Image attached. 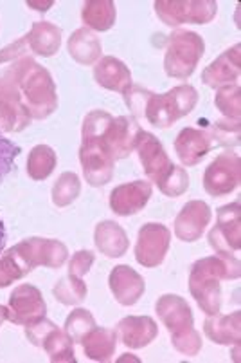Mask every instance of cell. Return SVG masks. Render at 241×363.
Returning a JSON list of instances; mask_svg holds the SVG:
<instances>
[{"label":"cell","mask_w":241,"mask_h":363,"mask_svg":"<svg viewBox=\"0 0 241 363\" xmlns=\"http://www.w3.org/2000/svg\"><path fill=\"white\" fill-rule=\"evenodd\" d=\"M31 120H45L58 108V92L51 72L31 56H24L8 69Z\"/></svg>","instance_id":"3957f363"},{"label":"cell","mask_w":241,"mask_h":363,"mask_svg":"<svg viewBox=\"0 0 241 363\" xmlns=\"http://www.w3.org/2000/svg\"><path fill=\"white\" fill-rule=\"evenodd\" d=\"M9 320V309L6 306H0V328H2V323L8 322Z\"/></svg>","instance_id":"ee69618b"},{"label":"cell","mask_w":241,"mask_h":363,"mask_svg":"<svg viewBox=\"0 0 241 363\" xmlns=\"http://www.w3.org/2000/svg\"><path fill=\"white\" fill-rule=\"evenodd\" d=\"M95 255L88 250H79L72 255L71 262H69V273L74 277H79V279H83L88 272H90L92 264H94Z\"/></svg>","instance_id":"ab89813d"},{"label":"cell","mask_w":241,"mask_h":363,"mask_svg":"<svg viewBox=\"0 0 241 363\" xmlns=\"http://www.w3.org/2000/svg\"><path fill=\"white\" fill-rule=\"evenodd\" d=\"M155 311L171 336V343L180 354L198 356L202 351V335L194 329V316L186 298L163 295L155 303Z\"/></svg>","instance_id":"277c9868"},{"label":"cell","mask_w":241,"mask_h":363,"mask_svg":"<svg viewBox=\"0 0 241 363\" xmlns=\"http://www.w3.org/2000/svg\"><path fill=\"white\" fill-rule=\"evenodd\" d=\"M117 9L112 0H88L81 9V21L90 31H108L115 24Z\"/></svg>","instance_id":"83f0119b"},{"label":"cell","mask_w":241,"mask_h":363,"mask_svg":"<svg viewBox=\"0 0 241 363\" xmlns=\"http://www.w3.org/2000/svg\"><path fill=\"white\" fill-rule=\"evenodd\" d=\"M198 104V92L193 85H178L166 94L150 92L144 104L143 120L157 128H170L175 121L187 116Z\"/></svg>","instance_id":"5b68a950"},{"label":"cell","mask_w":241,"mask_h":363,"mask_svg":"<svg viewBox=\"0 0 241 363\" xmlns=\"http://www.w3.org/2000/svg\"><path fill=\"white\" fill-rule=\"evenodd\" d=\"M22 152V148L18 145L13 143L11 140L4 138L0 134V183L6 179L9 172H11L15 160L18 157V154Z\"/></svg>","instance_id":"74e56055"},{"label":"cell","mask_w":241,"mask_h":363,"mask_svg":"<svg viewBox=\"0 0 241 363\" xmlns=\"http://www.w3.org/2000/svg\"><path fill=\"white\" fill-rule=\"evenodd\" d=\"M213 148V138L209 132L187 127L178 132L175 140V152L184 167H196Z\"/></svg>","instance_id":"ffe728a7"},{"label":"cell","mask_w":241,"mask_h":363,"mask_svg":"<svg viewBox=\"0 0 241 363\" xmlns=\"http://www.w3.org/2000/svg\"><path fill=\"white\" fill-rule=\"evenodd\" d=\"M209 246L218 255H236L241 247V204L240 201L218 210L216 226L209 232Z\"/></svg>","instance_id":"9c48e42d"},{"label":"cell","mask_w":241,"mask_h":363,"mask_svg":"<svg viewBox=\"0 0 241 363\" xmlns=\"http://www.w3.org/2000/svg\"><path fill=\"white\" fill-rule=\"evenodd\" d=\"M241 264L236 255H211L196 260L189 272V291L207 316L222 309V280H236Z\"/></svg>","instance_id":"7a4b0ae2"},{"label":"cell","mask_w":241,"mask_h":363,"mask_svg":"<svg viewBox=\"0 0 241 363\" xmlns=\"http://www.w3.org/2000/svg\"><path fill=\"white\" fill-rule=\"evenodd\" d=\"M67 51L72 60L81 65H94L101 60V40L87 28L76 29L67 42Z\"/></svg>","instance_id":"d4e9b609"},{"label":"cell","mask_w":241,"mask_h":363,"mask_svg":"<svg viewBox=\"0 0 241 363\" xmlns=\"http://www.w3.org/2000/svg\"><path fill=\"white\" fill-rule=\"evenodd\" d=\"M56 328H58V325H56L54 322H51L47 316H44V318H40L36 320V322L25 325V336H28L29 342H31L35 347H42V345H44V340L47 338L49 333Z\"/></svg>","instance_id":"f35d334b"},{"label":"cell","mask_w":241,"mask_h":363,"mask_svg":"<svg viewBox=\"0 0 241 363\" xmlns=\"http://www.w3.org/2000/svg\"><path fill=\"white\" fill-rule=\"evenodd\" d=\"M58 156L49 145H36L28 157V174L33 181H45L54 172Z\"/></svg>","instance_id":"f1b7e54d"},{"label":"cell","mask_w":241,"mask_h":363,"mask_svg":"<svg viewBox=\"0 0 241 363\" xmlns=\"http://www.w3.org/2000/svg\"><path fill=\"white\" fill-rule=\"evenodd\" d=\"M206 52V42L198 33L177 29L171 33L164 56V71L175 80H187L196 71Z\"/></svg>","instance_id":"8992f818"},{"label":"cell","mask_w":241,"mask_h":363,"mask_svg":"<svg viewBox=\"0 0 241 363\" xmlns=\"http://www.w3.org/2000/svg\"><path fill=\"white\" fill-rule=\"evenodd\" d=\"M52 293H54L56 300L59 303H64V306H78V303H81L87 298V284L79 277L69 273V275L61 277L56 282Z\"/></svg>","instance_id":"4dcf8cb0"},{"label":"cell","mask_w":241,"mask_h":363,"mask_svg":"<svg viewBox=\"0 0 241 363\" xmlns=\"http://www.w3.org/2000/svg\"><path fill=\"white\" fill-rule=\"evenodd\" d=\"M83 352L88 359L99 363H108L112 356L115 354V345H117V333L108 328H98L87 333L81 340Z\"/></svg>","instance_id":"484cf974"},{"label":"cell","mask_w":241,"mask_h":363,"mask_svg":"<svg viewBox=\"0 0 241 363\" xmlns=\"http://www.w3.org/2000/svg\"><path fill=\"white\" fill-rule=\"evenodd\" d=\"M94 80L103 89L121 94H124L134 85L130 69L114 56H101V60L94 67Z\"/></svg>","instance_id":"7402d4cb"},{"label":"cell","mask_w":241,"mask_h":363,"mask_svg":"<svg viewBox=\"0 0 241 363\" xmlns=\"http://www.w3.org/2000/svg\"><path fill=\"white\" fill-rule=\"evenodd\" d=\"M151 197V184L137 179L115 186L110 192V208L115 216L130 217L144 210Z\"/></svg>","instance_id":"2e32d148"},{"label":"cell","mask_w":241,"mask_h":363,"mask_svg":"<svg viewBox=\"0 0 241 363\" xmlns=\"http://www.w3.org/2000/svg\"><path fill=\"white\" fill-rule=\"evenodd\" d=\"M114 120L107 111L88 112L81 127V147L79 161L83 168V176L90 186H105L114 177L115 160L105 141V132Z\"/></svg>","instance_id":"6da1fadb"},{"label":"cell","mask_w":241,"mask_h":363,"mask_svg":"<svg viewBox=\"0 0 241 363\" xmlns=\"http://www.w3.org/2000/svg\"><path fill=\"white\" fill-rule=\"evenodd\" d=\"M28 52H29L28 38L22 36V38H18L16 42H13V44L6 45L4 49H0V65L8 64V62L20 60V58L28 56Z\"/></svg>","instance_id":"60d3db41"},{"label":"cell","mask_w":241,"mask_h":363,"mask_svg":"<svg viewBox=\"0 0 241 363\" xmlns=\"http://www.w3.org/2000/svg\"><path fill=\"white\" fill-rule=\"evenodd\" d=\"M13 250L31 272L38 266L61 267L69 257L67 246L61 240L42 239V237H29L15 244Z\"/></svg>","instance_id":"30bf717a"},{"label":"cell","mask_w":241,"mask_h":363,"mask_svg":"<svg viewBox=\"0 0 241 363\" xmlns=\"http://www.w3.org/2000/svg\"><path fill=\"white\" fill-rule=\"evenodd\" d=\"M121 342L130 349L150 345L158 335V325L151 316H127L117 325Z\"/></svg>","instance_id":"44dd1931"},{"label":"cell","mask_w":241,"mask_h":363,"mask_svg":"<svg viewBox=\"0 0 241 363\" xmlns=\"http://www.w3.org/2000/svg\"><path fill=\"white\" fill-rule=\"evenodd\" d=\"M241 181V160L236 152L227 150L206 168L204 174V188L213 197H225L240 186Z\"/></svg>","instance_id":"ba28073f"},{"label":"cell","mask_w":241,"mask_h":363,"mask_svg":"<svg viewBox=\"0 0 241 363\" xmlns=\"http://www.w3.org/2000/svg\"><path fill=\"white\" fill-rule=\"evenodd\" d=\"M135 150L139 152V160H141V164H143L144 174L155 184L160 183L170 174L171 168L175 167L173 161L167 156L166 148L163 147L158 138L153 136L151 132H141Z\"/></svg>","instance_id":"5bb4252c"},{"label":"cell","mask_w":241,"mask_h":363,"mask_svg":"<svg viewBox=\"0 0 241 363\" xmlns=\"http://www.w3.org/2000/svg\"><path fill=\"white\" fill-rule=\"evenodd\" d=\"M29 273L31 269L25 266L24 260L16 255L13 247H9L4 257L0 259V288H8L15 280L24 279Z\"/></svg>","instance_id":"836d02e7"},{"label":"cell","mask_w":241,"mask_h":363,"mask_svg":"<svg viewBox=\"0 0 241 363\" xmlns=\"http://www.w3.org/2000/svg\"><path fill=\"white\" fill-rule=\"evenodd\" d=\"M141 132L143 128L134 118L119 116L110 121L107 132H105V141H107L114 160H124L130 156L137 147Z\"/></svg>","instance_id":"ac0fdd59"},{"label":"cell","mask_w":241,"mask_h":363,"mask_svg":"<svg viewBox=\"0 0 241 363\" xmlns=\"http://www.w3.org/2000/svg\"><path fill=\"white\" fill-rule=\"evenodd\" d=\"M213 134L214 140H218L220 145L237 147V145H240V121H216V123L213 125Z\"/></svg>","instance_id":"8d00e7d4"},{"label":"cell","mask_w":241,"mask_h":363,"mask_svg":"<svg viewBox=\"0 0 241 363\" xmlns=\"http://www.w3.org/2000/svg\"><path fill=\"white\" fill-rule=\"evenodd\" d=\"M213 219V210L204 201H189L184 204L175 219V235L184 242H196L202 239L206 228Z\"/></svg>","instance_id":"9a60e30c"},{"label":"cell","mask_w":241,"mask_h":363,"mask_svg":"<svg viewBox=\"0 0 241 363\" xmlns=\"http://www.w3.org/2000/svg\"><path fill=\"white\" fill-rule=\"evenodd\" d=\"M9 322L16 325H28L47 315V303H45L42 291L31 284H22L15 288L9 295Z\"/></svg>","instance_id":"4fadbf2b"},{"label":"cell","mask_w":241,"mask_h":363,"mask_svg":"<svg viewBox=\"0 0 241 363\" xmlns=\"http://www.w3.org/2000/svg\"><path fill=\"white\" fill-rule=\"evenodd\" d=\"M29 8H36V11L45 13L52 6V2H28Z\"/></svg>","instance_id":"b9f144b4"},{"label":"cell","mask_w":241,"mask_h":363,"mask_svg":"<svg viewBox=\"0 0 241 363\" xmlns=\"http://www.w3.org/2000/svg\"><path fill=\"white\" fill-rule=\"evenodd\" d=\"M108 286H110V291L115 300L124 308L135 306L146 291V282L143 277L127 264L115 266L112 269L110 277H108Z\"/></svg>","instance_id":"d6986e66"},{"label":"cell","mask_w":241,"mask_h":363,"mask_svg":"<svg viewBox=\"0 0 241 363\" xmlns=\"http://www.w3.org/2000/svg\"><path fill=\"white\" fill-rule=\"evenodd\" d=\"M153 8L163 24L170 28L182 24H209L218 13L214 0H157Z\"/></svg>","instance_id":"52a82bcc"},{"label":"cell","mask_w":241,"mask_h":363,"mask_svg":"<svg viewBox=\"0 0 241 363\" xmlns=\"http://www.w3.org/2000/svg\"><path fill=\"white\" fill-rule=\"evenodd\" d=\"M25 38H28L29 52L51 58L61 45V29L52 22H35Z\"/></svg>","instance_id":"4316f807"},{"label":"cell","mask_w":241,"mask_h":363,"mask_svg":"<svg viewBox=\"0 0 241 363\" xmlns=\"http://www.w3.org/2000/svg\"><path fill=\"white\" fill-rule=\"evenodd\" d=\"M170 228L160 223H148L139 230L135 260L143 267H157L164 262L170 250Z\"/></svg>","instance_id":"8fae6325"},{"label":"cell","mask_w":241,"mask_h":363,"mask_svg":"<svg viewBox=\"0 0 241 363\" xmlns=\"http://www.w3.org/2000/svg\"><path fill=\"white\" fill-rule=\"evenodd\" d=\"M204 333L218 345H237L241 342V313L209 316L204 323Z\"/></svg>","instance_id":"cb8c5ba5"},{"label":"cell","mask_w":241,"mask_h":363,"mask_svg":"<svg viewBox=\"0 0 241 363\" xmlns=\"http://www.w3.org/2000/svg\"><path fill=\"white\" fill-rule=\"evenodd\" d=\"M64 328V331L71 336L72 342L79 343L90 329L95 328V318L87 309H74L65 320Z\"/></svg>","instance_id":"e575fe53"},{"label":"cell","mask_w":241,"mask_h":363,"mask_svg":"<svg viewBox=\"0 0 241 363\" xmlns=\"http://www.w3.org/2000/svg\"><path fill=\"white\" fill-rule=\"evenodd\" d=\"M214 105L227 120L240 121L241 116V89L240 85H225V87L216 89V98Z\"/></svg>","instance_id":"d6a6232c"},{"label":"cell","mask_w":241,"mask_h":363,"mask_svg":"<svg viewBox=\"0 0 241 363\" xmlns=\"http://www.w3.org/2000/svg\"><path fill=\"white\" fill-rule=\"evenodd\" d=\"M81 192V181L74 172H64L52 186V203L58 208H65L74 203Z\"/></svg>","instance_id":"1f68e13d"},{"label":"cell","mask_w":241,"mask_h":363,"mask_svg":"<svg viewBox=\"0 0 241 363\" xmlns=\"http://www.w3.org/2000/svg\"><path fill=\"white\" fill-rule=\"evenodd\" d=\"M241 74V45L236 44L211 62L202 72V82L211 89L237 84Z\"/></svg>","instance_id":"e0dca14e"},{"label":"cell","mask_w":241,"mask_h":363,"mask_svg":"<svg viewBox=\"0 0 241 363\" xmlns=\"http://www.w3.org/2000/svg\"><path fill=\"white\" fill-rule=\"evenodd\" d=\"M157 186L164 196L180 197L182 194H186L187 188H189V176H187V172L184 170L182 167H177V164H175L170 170V174H167L160 183H157Z\"/></svg>","instance_id":"d590c367"},{"label":"cell","mask_w":241,"mask_h":363,"mask_svg":"<svg viewBox=\"0 0 241 363\" xmlns=\"http://www.w3.org/2000/svg\"><path fill=\"white\" fill-rule=\"evenodd\" d=\"M6 247V226H4V220L0 219V253L4 252Z\"/></svg>","instance_id":"7bdbcfd3"},{"label":"cell","mask_w":241,"mask_h":363,"mask_svg":"<svg viewBox=\"0 0 241 363\" xmlns=\"http://www.w3.org/2000/svg\"><path fill=\"white\" fill-rule=\"evenodd\" d=\"M94 244L98 252H101V255L108 257V259H119V257L127 255L130 239L121 224L114 223V220H103L94 230Z\"/></svg>","instance_id":"603a6c76"},{"label":"cell","mask_w":241,"mask_h":363,"mask_svg":"<svg viewBox=\"0 0 241 363\" xmlns=\"http://www.w3.org/2000/svg\"><path fill=\"white\" fill-rule=\"evenodd\" d=\"M31 123L20 91L9 72L0 78V130L22 132Z\"/></svg>","instance_id":"7c38bea8"},{"label":"cell","mask_w":241,"mask_h":363,"mask_svg":"<svg viewBox=\"0 0 241 363\" xmlns=\"http://www.w3.org/2000/svg\"><path fill=\"white\" fill-rule=\"evenodd\" d=\"M42 347L45 349V352H47L49 359L52 363H76L74 342L61 329H52L47 335V338L44 340Z\"/></svg>","instance_id":"f546056e"}]
</instances>
